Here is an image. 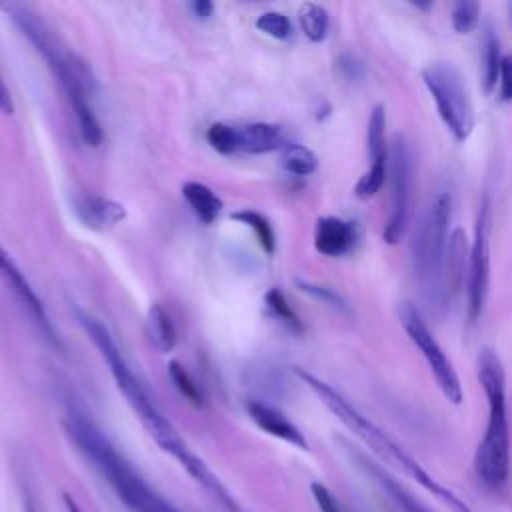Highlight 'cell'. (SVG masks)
Listing matches in <instances>:
<instances>
[{
    "instance_id": "cell-1",
    "label": "cell",
    "mask_w": 512,
    "mask_h": 512,
    "mask_svg": "<svg viewBox=\"0 0 512 512\" xmlns=\"http://www.w3.org/2000/svg\"><path fill=\"white\" fill-rule=\"evenodd\" d=\"M76 318H78L82 330L92 340V344L98 348L100 356L106 360L118 390L122 392V396L126 398V402L130 404V408L134 410V414L138 416V420L142 422V426L150 434V438L160 446L162 452L172 456L186 470V474L200 486V490L214 488L218 482L216 472L186 444V440L172 426V422L160 412V408L152 400L146 386L140 382V378L128 366L126 358L122 356V352H120L118 344L114 342L112 334L108 332V328L98 318L90 316L88 312H84L80 308L76 310Z\"/></svg>"
},
{
    "instance_id": "cell-2",
    "label": "cell",
    "mask_w": 512,
    "mask_h": 512,
    "mask_svg": "<svg viewBox=\"0 0 512 512\" xmlns=\"http://www.w3.org/2000/svg\"><path fill=\"white\" fill-rule=\"evenodd\" d=\"M294 374L320 398V402L356 436L364 442L370 452H374L380 462L388 464L396 472L408 476L412 482L422 486L426 492H430L436 500H440L444 506H448L450 512H474L466 500H462L458 494H454L448 486L438 482L406 448H402L388 432H384L376 422H372L368 416H364L350 400H346L336 388H332L328 382L320 380L312 372L296 366Z\"/></svg>"
},
{
    "instance_id": "cell-3",
    "label": "cell",
    "mask_w": 512,
    "mask_h": 512,
    "mask_svg": "<svg viewBox=\"0 0 512 512\" xmlns=\"http://www.w3.org/2000/svg\"><path fill=\"white\" fill-rule=\"evenodd\" d=\"M64 430L128 512H180L146 482L84 410L68 408Z\"/></svg>"
},
{
    "instance_id": "cell-4",
    "label": "cell",
    "mask_w": 512,
    "mask_h": 512,
    "mask_svg": "<svg viewBox=\"0 0 512 512\" xmlns=\"http://www.w3.org/2000/svg\"><path fill=\"white\" fill-rule=\"evenodd\" d=\"M478 380L486 396L488 418L474 452V474L488 490H502L510 478L506 374L498 352L490 346H484L478 354Z\"/></svg>"
},
{
    "instance_id": "cell-5",
    "label": "cell",
    "mask_w": 512,
    "mask_h": 512,
    "mask_svg": "<svg viewBox=\"0 0 512 512\" xmlns=\"http://www.w3.org/2000/svg\"><path fill=\"white\" fill-rule=\"evenodd\" d=\"M8 18L16 24L22 36L34 46V50L46 60L62 92L66 94L76 116L92 112L90 100L96 92V78L86 60L68 50L48 24L28 6L8 2L0 4Z\"/></svg>"
},
{
    "instance_id": "cell-6",
    "label": "cell",
    "mask_w": 512,
    "mask_h": 512,
    "mask_svg": "<svg viewBox=\"0 0 512 512\" xmlns=\"http://www.w3.org/2000/svg\"><path fill=\"white\" fill-rule=\"evenodd\" d=\"M454 214L452 192L442 188L430 198L410 246V260L420 292L432 308H444V266L450 244V224Z\"/></svg>"
},
{
    "instance_id": "cell-7",
    "label": "cell",
    "mask_w": 512,
    "mask_h": 512,
    "mask_svg": "<svg viewBox=\"0 0 512 512\" xmlns=\"http://www.w3.org/2000/svg\"><path fill=\"white\" fill-rule=\"evenodd\" d=\"M420 76L446 130L456 142H466L474 130L476 114L462 72L452 62L438 60L430 62Z\"/></svg>"
},
{
    "instance_id": "cell-8",
    "label": "cell",
    "mask_w": 512,
    "mask_h": 512,
    "mask_svg": "<svg viewBox=\"0 0 512 512\" xmlns=\"http://www.w3.org/2000/svg\"><path fill=\"white\" fill-rule=\"evenodd\" d=\"M398 320H400L404 332L408 334L410 342L420 350L422 358L426 360V364H428L440 392L444 394V398L448 402H452L454 406H460L462 400H464V390H462L460 376H458L452 360L446 356V352L442 350V346L434 338V334L428 328V324H426L422 312L418 310V306H414L408 300L400 302Z\"/></svg>"
},
{
    "instance_id": "cell-9",
    "label": "cell",
    "mask_w": 512,
    "mask_h": 512,
    "mask_svg": "<svg viewBox=\"0 0 512 512\" xmlns=\"http://www.w3.org/2000/svg\"><path fill=\"white\" fill-rule=\"evenodd\" d=\"M388 186H390V212L384 224V242L398 244L410 222L412 200V154L404 136L394 134L388 142Z\"/></svg>"
},
{
    "instance_id": "cell-10",
    "label": "cell",
    "mask_w": 512,
    "mask_h": 512,
    "mask_svg": "<svg viewBox=\"0 0 512 512\" xmlns=\"http://www.w3.org/2000/svg\"><path fill=\"white\" fill-rule=\"evenodd\" d=\"M490 290V200L484 194L468 252V280H466V310L470 324L482 318Z\"/></svg>"
},
{
    "instance_id": "cell-11",
    "label": "cell",
    "mask_w": 512,
    "mask_h": 512,
    "mask_svg": "<svg viewBox=\"0 0 512 512\" xmlns=\"http://www.w3.org/2000/svg\"><path fill=\"white\" fill-rule=\"evenodd\" d=\"M340 448L344 450L350 464L360 470L362 476H366L390 502L398 512H432L426 508L408 488H404L390 472L384 470V466L372 458H368L366 452H362L358 446L350 444L348 440L340 438Z\"/></svg>"
},
{
    "instance_id": "cell-12",
    "label": "cell",
    "mask_w": 512,
    "mask_h": 512,
    "mask_svg": "<svg viewBox=\"0 0 512 512\" xmlns=\"http://www.w3.org/2000/svg\"><path fill=\"white\" fill-rule=\"evenodd\" d=\"M0 278L10 286L14 296L26 308L28 316L36 324V328H38L40 336L46 340V344H50L56 350H62V342H60L58 332L54 330V326L48 318V312H46L42 300L38 298V294L34 292V288L26 280L24 272L16 266V262L10 258V254L2 246H0Z\"/></svg>"
},
{
    "instance_id": "cell-13",
    "label": "cell",
    "mask_w": 512,
    "mask_h": 512,
    "mask_svg": "<svg viewBox=\"0 0 512 512\" xmlns=\"http://www.w3.org/2000/svg\"><path fill=\"white\" fill-rule=\"evenodd\" d=\"M358 240V228L354 222L340 216H322L314 226V248L328 258L348 254Z\"/></svg>"
},
{
    "instance_id": "cell-14",
    "label": "cell",
    "mask_w": 512,
    "mask_h": 512,
    "mask_svg": "<svg viewBox=\"0 0 512 512\" xmlns=\"http://www.w3.org/2000/svg\"><path fill=\"white\" fill-rule=\"evenodd\" d=\"M246 412L252 418V422L266 434H270L278 440H284L300 450H308V442H306V436L302 434V430L274 406L264 404L260 400H248Z\"/></svg>"
},
{
    "instance_id": "cell-15",
    "label": "cell",
    "mask_w": 512,
    "mask_h": 512,
    "mask_svg": "<svg viewBox=\"0 0 512 512\" xmlns=\"http://www.w3.org/2000/svg\"><path fill=\"white\" fill-rule=\"evenodd\" d=\"M72 206L80 222L92 230H108L126 218V208L120 202L96 194H78Z\"/></svg>"
},
{
    "instance_id": "cell-16",
    "label": "cell",
    "mask_w": 512,
    "mask_h": 512,
    "mask_svg": "<svg viewBox=\"0 0 512 512\" xmlns=\"http://www.w3.org/2000/svg\"><path fill=\"white\" fill-rule=\"evenodd\" d=\"M468 252L470 244L462 228H454L450 234L446 266H444V294L446 302L454 300L468 280Z\"/></svg>"
},
{
    "instance_id": "cell-17",
    "label": "cell",
    "mask_w": 512,
    "mask_h": 512,
    "mask_svg": "<svg viewBox=\"0 0 512 512\" xmlns=\"http://www.w3.org/2000/svg\"><path fill=\"white\" fill-rule=\"evenodd\" d=\"M284 142L282 128L268 122H252L238 128V148L248 154H266L272 150H282Z\"/></svg>"
},
{
    "instance_id": "cell-18",
    "label": "cell",
    "mask_w": 512,
    "mask_h": 512,
    "mask_svg": "<svg viewBox=\"0 0 512 512\" xmlns=\"http://www.w3.org/2000/svg\"><path fill=\"white\" fill-rule=\"evenodd\" d=\"M500 42L496 36V30L490 22H484L482 34H480V74H482V86L484 92L490 94L498 86V72H500Z\"/></svg>"
},
{
    "instance_id": "cell-19",
    "label": "cell",
    "mask_w": 512,
    "mask_h": 512,
    "mask_svg": "<svg viewBox=\"0 0 512 512\" xmlns=\"http://www.w3.org/2000/svg\"><path fill=\"white\" fill-rule=\"evenodd\" d=\"M146 338L150 346L160 352L168 354L176 346V328L170 314L160 306L152 304L146 314Z\"/></svg>"
},
{
    "instance_id": "cell-20",
    "label": "cell",
    "mask_w": 512,
    "mask_h": 512,
    "mask_svg": "<svg viewBox=\"0 0 512 512\" xmlns=\"http://www.w3.org/2000/svg\"><path fill=\"white\" fill-rule=\"evenodd\" d=\"M182 196L192 208V212L206 224H212L222 214V200L216 196L212 188H208L202 182H184Z\"/></svg>"
},
{
    "instance_id": "cell-21",
    "label": "cell",
    "mask_w": 512,
    "mask_h": 512,
    "mask_svg": "<svg viewBox=\"0 0 512 512\" xmlns=\"http://www.w3.org/2000/svg\"><path fill=\"white\" fill-rule=\"evenodd\" d=\"M298 22H300V28H302L304 36L310 42H322L328 36L330 16H328V10L322 4L304 2L298 8Z\"/></svg>"
},
{
    "instance_id": "cell-22",
    "label": "cell",
    "mask_w": 512,
    "mask_h": 512,
    "mask_svg": "<svg viewBox=\"0 0 512 512\" xmlns=\"http://www.w3.org/2000/svg\"><path fill=\"white\" fill-rule=\"evenodd\" d=\"M366 148L370 160L386 158L388 156V140H386V106L376 104L368 118L366 130Z\"/></svg>"
},
{
    "instance_id": "cell-23",
    "label": "cell",
    "mask_w": 512,
    "mask_h": 512,
    "mask_svg": "<svg viewBox=\"0 0 512 512\" xmlns=\"http://www.w3.org/2000/svg\"><path fill=\"white\" fill-rule=\"evenodd\" d=\"M280 164L292 176H310L318 168V156L302 144H286L282 148Z\"/></svg>"
},
{
    "instance_id": "cell-24",
    "label": "cell",
    "mask_w": 512,
    "mask_h": 512,
    "mask_svg": "<svg viewBox=\"0 0 512 512\" xmlns=\"http://www.w3.org/2000/svg\"><path fill=\"white\" fill-rule=\"evenodd\" d=\"M386 180H388V156L370 160L368 170L358 178L354 186V196L358 200H370L380 192Z\"/></svg>"
},
{
    "instance_id": "cell-25",
    "label": "cell",
    "mask_w": 512,
    "mask_h": 512,
    "mask_svg": "<svg viewBox=\"0 0 512 512\" xmlns=\"http://www.w3.org/2000/svg\"><path fill=\"white\" fill-rule=\"evenodd\" d=\"M232 218L242 222L244 226H250L254 230V234H256V240H258L260 248L266 254H274V250H276V236H274L272 224L268 222L266 216H262L260 212H254V210H240V212H234Z\"/></svg>"
},
{
    "instance_id": "cell-26",
    "label": "cell",
    "mask_w": 512,
    "mask_h": 512,
    "mask_svg": "<svg viewBox=\"0 0 512 512\" xmlns=\"http://www.w3.org/2000/svg\"><path fill=\"white\" fill-rule=\"evenodd\" d=\"M264 302H266L270 314H272L274 318H278L286 328H290V330L296 332V334H300V332L304 330L300 316L294 312V308H292L290 302L286 300L284 292H280L278 288H270V290L266 292V296H264Z\"/></svg>"
},
{
    "instance_id": "cell-27",
    "label": "cell",
    "mask_w": 512,
    "mask_h": 512,
    "mask_svg": "<svg viewBox=\"0 0 512 512\" xmlns=\"http://www.w3.org/2000/svg\"><path fill=\"white\" fill-rule=\"evenodd\" d=\"M168 376L174 382L176 390L196 408L204 406V392L200 390V386L194 382V378L188 374V370L178 362V360H170L168 362Z\"/></svg>"
},
{
    "instance_id": "cell-28",
    "label": "cell",
    "mask_w": 512,
    "mask_h": 512,
    "mask_svg": "<svg viewBox=\"0 0 512 512\" xmlns=\"http://www.w3.org/2000/svg\"><path fill=\"white\" fill-rule=\"evenodd\" d=\"M206 142L220 154L228 156L238 152V128L224 124V122H214L206 130Z\"/></svg>"
},
{
    "instance_id": "cell-29",
    "label": "cell",
    "mask_w": 512,
    "mask_h": 512,
    "mask_svg": "<svg viewBox=\"0 0 512 512\" xmlns=\"http://www.w3.org/2000/svg\"><path fill=\"white\" fill-rule=\"evenodd\" d=\"M450 22L456 34H472L480 24V4L478 2H456L452 6Z\"/></svg>"
},
{
    "instance_id": "cell-30",
    "label": "cell",
    "mask_w": 512,
    "mask_h": 512,
    "mask_svg": "<svg viewBox=\"0 0 512 512\" xmlns=\"http://www.w3.org/2000/svg\"><path fill=\"white\" fill-rule=\"evenodd\" d=\"M256 28L260 32H264L266 36L270 38H276V40H286L292 36V22L286 14L282 12H262L258 18H256Z\"/></svg>"
},
{
    "instance_id": "cell-31",
    "label": "cell",
    "mask_w": 512,
    "mask_h": 512,
    "mask_svg": "<svg viewBox=\"0 0 512 512\" xmlns=\"http://www.w3.org/2000/svg\"><path fill=\"white\" fill-rule=\"evenodd\" d=\"M300 290H302V292H306V294H310L312 298H316V300H320V302H324V304L332 306V308L346 310V302H344V298H342L336 290H332V288H328V286H318V284L300 282Z\"/></svg>"
},
{
    "instance_id": "cell-32",
    "label": "cell",
    "mask_w": 512,
    "mask_h": 512,
    "mask_svg": "<svg viewBox=\"0 0 512 512\" xmlns=\"http://www.w3.org/2000/svg\"><path fill=\"white\" fill-rule=\"evenodd\" d=\"M310 494H312L320 512H344L338 498L332 494V490L326 484L312 482L310 484Z\"/></svg>"
},
{
    "instance_id": "cell-33",
    "label": "cell",
    "mask_w": 512,
    "mask_h": 512,
    "mask_svg": "<svg viewBox=\"0 0 512 512\" xmlns=\"http://www.w3.org/2000/svg\"><path fill=\"white\" fill-rule=\"evenodd\" d=\"M498 96L502 102H512V54H504L498 72Z\"/></svg>"
},
{
    "instance_id": "cell-34",
    "label": "cell",
    "mask_w": 512,
    "mask_h": 512,
    "mask_svg": "<svg viewBox=\"0 0 512 512\" xmlns=\"http://www.w3.org/2000/svg\"><path fill=\"white\" fill-rule=\"evenodd\" d=\"M338 70L346 80H360L364 76V64L350 54H344L338 58Z\"/></svg>"
},
{
    "instance_id": "cell-35",
    "label": "cell",
    "mask_w": 512,
    "mask_h": 512,
    "mask_svg": "<svg viewBox=\"0 0 512 512\" xmlns=\"http://www.w3.org/2000/svg\"><path fill=\"white\" fill-rule=\"evenodd\" d=\"M190 10H192V14L196 18L208 20L212 16V12H214V4L210 0H194V2H190Z\"/></svg>"
},
{
    "instance_id": "cell-36",
    "label": "cell",
    "mask_w": 512,
    "mask_h": 512,
    "mask_svg": "<svg viewBox=\"0 0 512 512\" xmlns=\"http://www.w3.org/2000/svg\"><path fill=\"white\" fill-rule=\"evenodd\" d=\"M0 112H4V114H12L14 112L12 94H10V90H8V86L4 84L2 78H0Z\"/></svg>"
},
{
    "instance_id": "cell-37",
    "label": "cell",
    "mask_w": 512,
    "mask_h": 512,
    "mask_svg": "<svg viewBox=\"0 0 512 512\" xmlns=\"http://www.w3.org/2000/svg\"><path fill=\"white\" fill-rule=\"evenodd\" d=\"M64 506H66V512H82V508L76 504V500L70 494H64Z\"/></svg>"
},
{
    "instance_id": "cell-38",
    "label": "cell",
    "mask_w": 512,
    "mask_h": 512,
    "mask_svg": "<svg viewBox=\"0 0 512 512\" xmlns=\"http://www.w3.org/2000/svg\"><path fill=\"white\" fill-rule=\"evenodd\" d=\"M24 512H40L38 502H36L34 496H26V498H24Z\"/></svg>"
},
{
    "instance_id": "cell-39",
    "label": "cell",
    "mask_w": 512,
    "mask_h": 512,
    "mask_svg": "<svg viewBox=\"0 0 512 512\" xmlns=\"http://www.w3.org/2000/svg\"><path fill=\"white\" fill-rule=\"evenodd\" d=\"M508 12H510V20H512V2L508 4Z\"/></svg>"
}]
</instances>
